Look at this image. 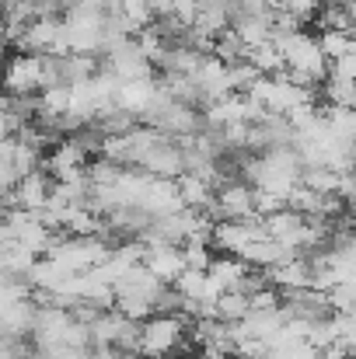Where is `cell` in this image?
Instances as JSON below:
<instances>
[{"label":"cell","instance_id":"obj_2","mask_svg":"<svg viewBox=\"0 0 356 359\" xmlns=\"http://www.w3.org/2000/svg\"><path fill=\"white\" fill-rule=\"evenodd\" d=\"M143 265L161 283H175L185 272V255H182V248H171V244H150V248H143Z\"/></svg>","mask_w":356,"mask_h":359},{"label":"cell","instance_id":"obj_1","mask_svg":"<svg viewBox=\"0 0 356 359\" xmlns=\"http://www.w3.org/2000/svg\"><path fill=\"white\" fill-rule=\"evenodd\" d=\"M185 339V325L178 314H154L140 325V353L147 359L171 356Z\"/></svg>","mask_w":356,"mask_h":359}]
</instances>
